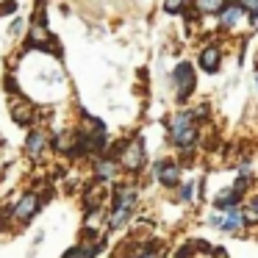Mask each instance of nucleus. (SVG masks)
Returning a JSON list of instances; mask_svg holds the SVG:
<instances>
[{"mask_svg":"<svg viewBox=\"0 0 258 258\" xmlns=\"http://www.w3.org/2000/svg\"><path fill=\"white\" fill-rule=\"evenodd\" d=\"M136 203H139V195H136L134 186H122V189H117V195H114L111 217H108V225H111V228H122V225L131 219V214L136 211Z\"/></svg>","mask_w":258,"mask_h":258,"instance_id":"f257e3e1","label":"nucleus"},{"mask_svg":"<svg viewBox=\"0 0 258 258\" xmlns=\"http://www.w3.org/2000/svg\"><path fill=\"white\" fill-rule=\"evenodd\" d=\"M169 136H172V145L175 147H191L197 139V122H195V114L183 111L178 114V117L172 119V125H169Z\"/></svg>","mask_w":258,"mask_h":258,"instance_id":"f03ea898","label":"nucleus"},{"mask_svg":"<svg viewBox=\"0 0 258 258\" xmlns=\"http://www.w3.org/2000/svg\"><path fill=\"white\" fill-rule=\"evenodd\" d=\"M142 164H145V145H142V139L125 145L122 153H119V167L128 169V172H139Z\"/></svg>","mask_w":258,"mask_h":258,"instance_id":"7ed1b4c3","label":"nucleus"},{"mask_svg":"<svg viewBox=\"0 0 258 258\" xmlns=\"http://www.w3.org/2000/svg\"><path fill=\"white\" fill-rule=\"evenodd\" d=\"M172 78H175V89H178V100H180V103L189 100L191 89H195V70H191V64H189V61L178 64Z\"/></svg>","mask_w":258,"mask_h":258,"instance_id":"20e7f679","label":"nucleus"},{"mask_svg":"<svg viewBox=\"0 0 258 258\" xmlns=\"http://www.w3.org/2000/svg\"><path fill=\"white\" fill-rule=\"evenodd\" d=\"M156 178L161 186H178L180 183V167L172 161H158L156 164Z\"/></svg>","mask_w":258,"mask_h":258,"instance_id":"39448f33","label":"nucleus"},{"mask_svg":"<svg viewBox=\"0 0 258 258\" xmlns=\"http://www.w3.org/2000/svg\"><path fill=\"white\" fill-rule=\"evenodd\" d=\"M36 208H39V195H34V191H28V195H23L17 200V206H14V217L17 219H31L36 214Z\"/></svg>","mask_w":258,"mask_h":258,"instance_id":"423d86ee","label":"nucleus"},{"mask_svg":"<svg viewBox=\"0 0 258 258\" xmlns=\"http://www.w3.org/2000/svg\"><path fill=\"white\" fill-rule=\"evenodd\" d=\"M241 225H244V214H241L239 208H228V211H222V230L225 233H239Z\"/></svg>","mask_w":258,"mask_h":258,"instance_id":"0eeeda50","label":"nucleus"},{"mask_svg":"<svg viewBox=\"0 0 258 258\" xmlns=\"http://www.w3.org/2000/svg\"><path fill=\"white\" fill-rule=\"evenodd\" d=\"M241 14H244V9H241L239 3H225V9L219 12V23H222V28H233V25L239 23Z\"/></svg>","mask_w":258,"mask_h":258,"instance_id":"6e6552de","label":"nucleus"},{"mask_svg":"<svg viewBox=\"0 0 258 258\" xmlns=\"http://www.w3.org/2000/svg\"><path fill=\"white\" fill-rule=\"evenodd\" d=\"M200 67L206 70V73H217L219 70V47L208 45L200 50Z\"/></svg>","mask_w":258,"mask_h":258,"instance_id":"1a4fd4ad","label":"nucleus"},{"mask_svg":"<svg viewBox=\"0 0 258 258\" xmlns=\"http://www.w3.org/2000/svg\"><path fill=\"white\" fill-rule=\"evenodd\" d=\"M45 145H47V136L42 134V131H34V134L28 136V142H25V150H28L31 158H36V156H42Z\"/></svg>","mask_w":258,"mask_h":258,"instance_id":"9d476101","label":"nucleus"},{"mask_svg":"<svg viewBox=\"0 0 258 258\" xmlns=\"http://www.w3.org/2000/svg\"><path fill=\"white\" fill-rule=\"evenodd\" d=\"M31 42H34V45H39V47L50 45V31H47L45 20H36V23L31 25Z\"/></svg>","mask_w":258,"mask_h":258,"instance_id":"9b49d317","label":"nucleus"},{"mask_svg":"<svg viewBox=\"0 0 258 258\" xmlns=\"http://www.w3.org/2000/svg\"><path fill=\"white\" fill-rule=\"evenodd\" d=\"M239 197H241V191H236V189H225L222 195H217V197H214V206H217V208H222V211H228V208H236Z\"/></svg>","mask_w":258,"mask_h":258,"instance_id":"f8f14e48","label":"nucleus"},{"mask_svg":"<svg viewBox=\"0 0 258 258\" xmlns=\"http://www.w3.org/2000/svg\"><path fill=\"white\" fill-rule=\"evenodd\" d=\"M31 114H34V108H31V103H25V100H17L12 106V117L17 119L20 125H28L31 122Z\"/></svg>","mask_w":258,"mask_h":258,"instance_id":"ddd939ff","label":"nucleus"},{"mask_svg":"<svg viewBox=\"0 0 258 258\" xmlns=\"http://www.w3.org/2000/svg\"><path fill=\"white\" fill-rule=\"evenodd\" d=\"M95 172L100 180H111L117 178V161H111V158H103V161L95 164Z\"/></svg>","mask_w":258,"mask_h":258,"instance_id":"4468645a","label":"nucleus"},{"mask_svg":"<svg viewBox=\"0 0 258 258\" xmlns=\"http://www.w3.org/2000/svg\"><path fill=\"white\" fill-rule=\"evenodd\" d=\"M197 14H219L225 9V0H195Z\"/></svg>","mask_w":258,"mask_h":258,"instance_id":"2eb2a0df","label":"nucleus"},{"mask_svg":"<svg viewBox=\"0 0 258 258\" xmlns=\"http://www.w3.org/2000/svg\"><path fill=\"white\" fill-rule=\"evenodd\" d=\"M92 255H95V247H92V244H81V247H73L64 258H92Z\"/></svg>","mask_w":258,"mask_h":258,"instance_id":"dca6fc26","label":"nucleus"},{"mask_svg":"<svg viewBox=\"0 0 258 258\" xmlns=\"http://www.w3.org/2000/svg\"><path fill=\"white\" fill-rule=\"evenodd\" d=\"M239 6L250 14V23H255L258 20V0H239Z\"/></svg>","mask_w":258,"mask_h":258,"instance_id":"f3484780","label":"nucleus"},{"mask_svg":"<svg viewBox=\"0 0 258 258\" xmlns=\"http://www.w3.org/2000/svg\"><path fill=\"white\" fill-rule=\"evenodd\" d=\"M186 3H189V0H164V12H167V14H178V12H183Z\"/></svg>","mask_w":258,"mask_h":258,"instance_id":"a211bd4d","label":"nucleus"},{"mask_svg":"<svg viewBox=\"0 0 258 258\" xmlns=\"http://www.w3.org/2000/svg\"><path fill=\"white\" fill-rule=\"evenodd\" d=\"M156 255H158L156 244H147V247H139V252H134L131 258H156Z\"/></svg>","mask_w":258,"mask_h":258,"instance_id":"6ab92c4d","label":"nucleus"},{"mask_svg":"<svg viewBox=\"0 0 258 258\" xmlns=\"http://www.w3.org/2000/svg\"><path fill=\"white\" fill-rule=\"evenodd\" d=\"M20 31H23V20H12V25H9V36H20Z\"/></svg>","mask_w":258,"mask_h":258,"instance_id":"aec40b11","label":"nucleus"},{"mask_svg":"<svg viewBox=\"0 0 258 258\" xmlns=\"http://www.w3.org/2000/svg\"><path fill=\"white\" fill-rule=\"evenodd\" d=\"M191 191H195V183H186L183 189H180V200L189 203V200H191Z\"/></svg>","mask_w":258,"mask_h":258,"instance_id":"412c9836","label":"nucleus"},{"mask_svg":"<svg viewBox=\"0 0 258 258\" xmlns=\"http://www.w3.org/2000/svg\"><path fill=\"white\" fill-rule=\"evenodd\" d=\"M208 225H214V228H222V217H219V214H211V217H208Z\"/></svg>","mask_w":258,"mask_h":258,"instance_id":"4be33fe9","label":"nucleus"}]
</instances>
